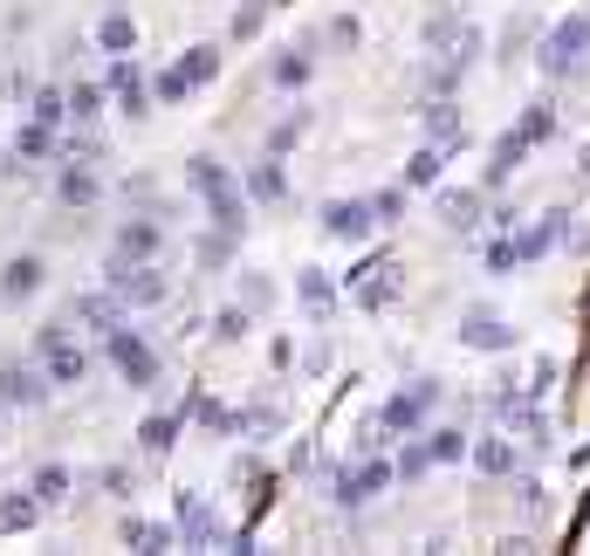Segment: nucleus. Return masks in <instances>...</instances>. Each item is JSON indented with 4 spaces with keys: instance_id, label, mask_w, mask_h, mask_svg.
Instances as JSON below:
<instances>
[{
    "instance_id": "obj_1",
    "label": "nucleus",
    "mask_w": 590,
    "mask_h": 556,
    "mask_svg": "<svg viewBox=\"0 0 590 556\" xmlns=\"http://www.w3.org/2000/svg\"><path fill=\"white\" fill-rule=\"evenodd\" d=\"M583 48H590V14H570V21H556V28L543 35V69H549V76L577 69V62H583Z\"/></svg>"
},
{
    "instance_id": "obj_2",
    "label": "nucleus",
    "mask_w": 590,
    "mask_h": 556,
    "mask_svg": "<svg viewBox=\"0 0 590 556\" xmlns=\"http://www.w3.org/2000/svg\"><path fill=\"white\" fill-rule=\"evenodd\" d=\"M522 159H529V138H522V131H508V138L495 144V165H487V186H501V179H508V172H516Z\"/></svg>"
},
{
    "instance_id": "obj_3",
    "label": "nucleus",
    "mask_w": 590,
    "mask_h": 556,
    "mask_svg": "<svg viewBox=\"0 0 590 556\" xmlns=\"http://www.w3.org/2000/svg\"><path fill=\"white\" fill-rule=\"evenodd\" d=\"M467 344H481V350H508L516 337H508V323H495V316H467Z\"/></svg>"
},
{
    "instance_id": "obj_4",
    "label": "nucleus",
    "mask_w": 590,
    "mask_h": 556,
    "mask_svg": "<svg viewBox=\"0 0 590 556\" xmlns=\"http://www.w3.org/2000/svg\"><path fill=\"white\" fill-rule=\"evenodd\" d=\"M481 220V193H453L447 199V227H474Z\"/></svg>"
},
{
    "instance_id": "obj_5",
    "label": "nucleus",
    "mask_w": 590,
    "mask_h": 556,
    "mask_svg": "<svg viewBox=\"0 0 590 556\" xmlns=\"http://www.w3.org/2000/svg\"><path fill=\"white\" fill-rule=\"evenodd\" d=\"M481 467L487 474H508V467H516V447H508V440H481Z\"/></svg>"
},
{
    "instance_id": "obj_6",
    "label": "nucleus",
    "mask_w": 590,
    "mask_h": 556,
    "mask_svg": "<svg viewBox=\"0 0 590 556\" xmlns=\"http://www.w3.org/2000/svg\"><path fill=\"white\" fill-rule=\"evenodd\" d=\"M365 207H329V234H365Z\"/></svg>"
},
{
    "instance_id": "obj_7",
    "label": "nucleus",
    "mask_w": 590,
    "mask_h": 556,
    "mask_svg": "<svg viewBox=\"0 0 590 556\" xmlns=\"http://www.w3.org/2000/svg\"><path fill=\"white\" fill-rule=\"evenodd\" d=\"M371 488H384V467H365L357 482H344V501H371Z\"/></svg>"
},
{
    "instance_id": "obj_8",
    "label": "nucleus",
    "mask_w": 590,
    "mask_h": 556,
    "mask_svg": "<svg viewBox=\"0 0 590 556\" xmlns=\"http://www.w3.org/2000/svg\"><path fill=\"white\" fill-rule=\"evenodd\" d=\"M460 453V433H432V461H453Z\"/></svg>"
}]
</instances>
